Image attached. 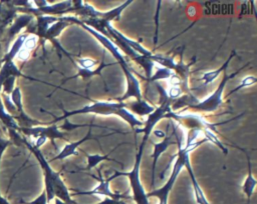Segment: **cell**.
<instances>
[{
  "label": "cell",
  "instance_id": "6da1fadb",
  "mask_svg": "<svg viewBox=\"0 0 257 204\" xmlns=\"http://www.w3.org/2000/svg\"><path fill=\"white\" fill-rule=\"evenodd\" d=\"M61 18L69 23H76L79 24L82 28H84L87 32H89L92 36H94L110 53L111 55L116 59L117 63L120 65L124 76H125V80H126V90L124 92V94L118 98V102H124L125 100L130 99L131 97H135L138 101L143 99V94H142V89H141V84L139 79L134 75V71L132 70L130 64H127V62L125 61L123 55L121 54V52L119 51V48L116 46V44L114 42H112L110 40V38H108L105 35H102L100 33H98L97 31H95L94 29L86 26L85 24H83L79 18H77L76 16H61Z\"/></svg>",
  "mask_w": 257,
  "mask_h": 204
},
{
  "label": "cell",
  "instance_id": "7a4b0ae2",
  "mask_svg": "<svg viewBox=\"0 0 257 204\" xmlns=\"http://www.w3.org/2000/svg\"><path fill=\"white\" fill-rule=\"evenodd\" d=\"M93 113L102 116H118L124 120L132 129L136 127H142L145 125L136 115H134L127 108L124 102H113V101H92L89 104L84 105L83 107L71 111H64V114L60 117H57L52 123L64 120L65 118L77 114H88Z\"/></svg>",
  "mask_w": 257,
  "mask_h": 204
},
{
  "label": "cell",
  "instance_id": "3957f363",
  "mask_svg": "<svg viewBox=\"0 0 257 204\" xmlns=\"http://www.w3.org/2000/svg\"><path fill=\"white\" fill-rule=\"evenodd\" d=\"M22 141L28 146V148L36 156L37 160L39 161V163L44 171V180H45V190L44 191L46 193L47 202L51 201L56 196V198L65 202L66 204H73V201L71 199V194L69 193V191H68L65 183L61 179L59 173L55 172L50 167L48 161L44 158V156L39 151V149L35 148L34 146H31L30 143H28L25 140H22Z\"/></svg>",
  "mask_w": 257,
  "mask_h": 204
},
{
  "label": "cell",
  "instance_id": "277c9868",
  "mask_svg": "<svg viewBox=\"0 0 257 204\" xmlns=\"http://www.w3.org/2000/svg\"><path fill=\"white\" fill-rule=\"evenodd\" d=\"M144 136L142 139V142L140 144L139 147V151L136 155V161L134 164L133 169L130 172H119V171H114V173L109 176L108 178H106L108 181L118 177V176H125L128 178L130 180V184H131V188H132V192H133V197L134 200L136 201L137 204H150L149 203V197L147 196L146 190L141 182V178H140V167H141V162H142V156L145 150V147L147 145L149 136H150V132L144 131Z\"/></svg>",
  "mask_w": 257,
  "mask_h": 204
},
{
  "label": "cell",
  "instance_id": "5b68a950",
  "mask_svg": "<svg viewBox=\"0 0 257 204\" xmlns=\"http://www.w3.org/2000/svg\"><path fill=\"white\" fill-rule=\"evenodd\" d=\"M244 67L238 69L237 71H235L232 74H228L226 71L223 72V77L221 82L219 83L218 87L215 89V91H213L208 97H206L204 100L199 101L198 103L194 104V105H190V108L196 110V111H200V112H206V113H212L217 111L223 104L224 100H223V93H224V89L226 88V84L228 83L229 80H231L232 78H234Z\"/></svg>",
  "mask_w": 257,
  "mask_h": 204
},
{
  "label": "cell",
  "instance_id": "8992f818",
  "mask_svg": "<svg viewBox=\"0 0 257 204\" xmlns=\"http://www.w3.org/2000/svg\"><path fill=\"white\" fill-rule=\"evenodd\" d=\"M21 131H23L26 135H32L34 137H39L43 136L46 137L47 139H50L51 142L53 143L54 139H64L65 133L61 132L57 125L53 124L48 127H30V128H20Z\"/></svg>",
  "mask_w": 257,
  "mask_h": 204
},
{
  "label": "cell",
  "instance_id": "52a82bcc",
  "mask_svg": "<svg viewBox=\"0 0 257 204\" xmlns=\"http://www.w3.org/2000/svg\"><path fill=\"white\" fill-rule=\"evenodd\" d=\"M173 144H176V141L173 139V134L167 135L162 141L153 144L154 150H153V153L151 155V157L153 159V164H152V180H151V185L152 186L155 185V171H156L158 160H159L160 156Z\"/></svg>",
  "mask_w": 257,
  "mask_h": 204
},
{
  "label": "cell",
  "instance_id": "ba28073f",
  "mask_svg": "<svg viewBox=\"0 0 257 204\" xmlns=\"http://www.w3.org/2000/svg\"><path fill=\"white\" fill-rule=\"evenodd\" d=\"M78 195L80 194H84V195H101L104 197H108V198H112V199H118L120 200V198H123V196L121 194L112 192L109 188V181L107 179H103V177L100 174V170H98V184L90 191H86V192H79L76 193Z\"/></svg>",
  "mask_w": 257,
  "mask_h": 204
},
{
  "label": "cell",
  "instance_id": "9c48e42d",
  "mask_svg": "<svg viewBox=\"0 0 257 204\" xmlns=\"http://www.w3.org/2000/svg\"><path fill=\"white\" fill-rule=\"evenodd\" d=\"M185 167L187 168L188 170V173H189V176H190V179H191V183H192V186H193V190H194V195H195V199L197 201L198 204H209L200 184L198 183L197 181V178L194 174V171H193V168H192V165H191V162H190V158H188L185 162Z\"/></svg>",
  "mask_w": 257,
  "mask_h": 204
},
{
  "label": "cell",
  "instance_id": "30bf717a",
  "mask_svg": "<svg viewBox=\"0 0 257 204\" xmlns=\"http://www.w3.org/2000/svg\"><path fill=\"white\" fill-rule=\"evenodd\" d=\"M88 139H91V128L89 129V131L87 132V134H86L83 138H81V139H79V140H77V141L70 142V143L66 144V145L62 148V150L58 153V155H56L52 160H62V159H65V158H67V157H69V156L77 155L76 149H77L84 141H86V140H88Z\"/></svg>",
  "mask_w": 257,
  "mask_h": 204
},
{
  "label": "cell",
  "instance_id": "8fae6325",
  "mask_svg": "<svg viewBox=\"0 0 257 204\" xmlns=\"http://www.w3.org/2000/svg\"><path fill=\"white\" fill-rule=\"evenodd\" d=\"M246 154V157H247V163H248V173H247V176L243 182V185H242V190L244 192V194L246 195L247 199H250L253 192H254V189L256 187V184H257V181H256V178L253 176V173H252V167H251V163H250V158H249V155L247 152H245Z\"/></svg>",
  "mask_w": 257,
  "mask_h": 204
},
{
  "label": "cell",
  "instance_id": "7c38bea8",
  "mask_svg": "<svg viewBox=\"0 0 257 204\" xmlns=\"http://www.w3.org/2000/svg\"><path fill=\"white\" fill-rule=\"evenodd\" d=\"M235 55H236V51H235V50H233V51L231 52V54L229 55L228 59L226 60V62H224V63H223V65H222L221 67H219L218 69H215V70H213V71L205 72V73L202 75V77H201V81H202V83H203V84H205V85H208V84L212 83L216 78H218V76H219L222 72L226 71V69H227V68H228V66H229L230 61L232 60V58H233Z\"/></svg>",
  "mask_w": 257,
  "mask_h": 204
},
{
  "label": "cell",
  "instance_id": "4fadbf2b",
  "mask_svg": "<svg viewBox=\"0 0 257 204\" xmlns=\"http://www.w3.org/2000/svg\"><path fill=\"white\" fill-rule=\"evenodd\" d=\"M132 3H133V1H125V2H122L121 4H119L118 6H116L115 8H112L108 11H104V12L99 11L98 18L103 19L107 23H110L112 20H118L121 12Z\"/></svg>",
  "mask_w": 257,
  "mask_h": 204
},
{
  "label": "cell",
  "instance_id": "5bb4252c",
  "mask_svg": "<svg viewBox=\"0 0 257 204\" xmlns=\"http://www.w3.org/2000/svg\"><path fill=\"white\" fill-rule=\"evenodd\" d=\"M59 17L57 16H50V15H38L37 16V30H36V34L40 37L43 38L45 35V32L47 31V29L56 21H58Z\"/></svg>",
  "mask_w": 257,
  "mask_h": 204
},
{
  "label": "cell",
  "instance_id": "9a60e30c",
  "mask_svg": "<svg viewBox=\"0 0 257 204\" xmlns=\"http://www.w3.org/2000/svg\"><path fill=\"white\" fill-rule=\"evenodd\" d=\"M128 110L135 115L138 114L139 116H148L150 115L154 110V106L150 105L146 100L142 99V100H137L136 102L132 103L128 106Z\"/></svg>",
  "mask_w": 257,
  "mask_h": 204
},
{
  "label": "cell",
  "instance_id": "2e32d148",
  "mask_svg": "<svg viewBox=\"0 0 257 204\" xmlns=\"http://www.w3.org/2000/svg\"><path fill=\"white\" fill-rule=\"evenodd\" d=\"M70 23L63 20L61 17H59L58 21L54 22L48 29L47 31L45 32V35H44V39H47V40H51V41H54L55 38L57 36L60 35V33L62 32L63 29H65Z\"/></svg>",
  "mask_w": 257,
  "mask_h": 204
},
{
  "label": "cell",
  "instance_id": "e0dca14e",
  "mask_svg": "<svg viewBox=\"0 0 257 204\" xmlns=\"http://www.w3.org/2000/svg\"><path fill=\"white\" fill-rule=\"evenodd\" d=\"M19 75H21V73L19 72L17 67L14 65V63L12 61H6L4 67L0 72V88L5 79H7L10 76H19Z\"/></svg>",
  "mask_w": 257,
  "mask_h": 204
},
{
  "label": "cell",
  "instance_id": "ac0fdd59",
  "mask_svg": "<svg viewBox=\"0 0 257 204\" xmlns=\"http://www.w3.org/2000/svg\"><path fill=\"white\" fill-rule=\"evenodd\" d=\"M202 132H203V135L205 136V139H206L207 141H209V142L215 144L219 149L222 150V152H223L225 155L228 153V149H227L226 146L222 143V141L219 139V137L217 136V134H216L214 131H212V130H210V129H208V128H202Z\"/></svg>",
  "mask_w": 257,
  "mask_h": 204
},
{
  "label": "cell",
  "instance_id": "d6986e66",
  "mask_svg": "<svg viewBox=\"0 0 257 204\" xmlns=\"http://www.w3.org/2000/svg\"><path fill=\"white\" fill-rule=\"evenodd\" d=\"M32 16L31 15H23L20 16L13 24V26L10 29L9 35L10 37H13L15 34H17L23 27H25L27 24H29V22L32 20Z\"/></svg>",
  "mask_w": 257,
  "mask_h": 204
},
{
  "label": "cell",
  "instance_id": "ffe728a7",
  "mask_svg": "<svg viewBox=\"0 0 257 204\" xmlns=\"http://www.w3.org/2000/svg\"><path fill=\"white\" fill-rule=\"evenodd\" d=\"M26 38H27V35H21L20 37H18V39H17V40L15 41V43L13 44L11 50L9 51V53L4 57L5 62H6V61H11V60L14 58V56L20 51V49H21L22 45L24 44Z\"/></svg>",
  "mask_w": 257,
  "mask_h": 204
},
{
  "label": "cell",
  "instance_id": "44dd1931",
  "mask_svg": "<svg viewBox=\"0 0 257 204\" xmlns=\"http://www.w3.org/2000/svg\"><path fill=\"white\" fill-rule=\"evenodd\" d=\"M174 71L165 67L159 68L154 74H152V76L150 77V79L148 81L150 82H154V81H158V80H168L172 75H173Z\"/></svg>",
  "mask_w": 257,
  "mask_h": 204
},
{
  "label": "cell",
  "instance_id": "7402d4cb",
  "mask_svg": "<svg viewBox=\"0 0 257 204\" xmlns=\"http://www.w3.org/2000/svg\"><path fill=\"white\" fill-rule=\"evenodd\" d=\"M87 157V165L85 166V170H91L93 167H95L98 163H100L103 160H110L108 158V155H100V154H92L86 155Z\"/></svg>",
  "mask_w": 257,
  "mask_h": 204
},
{
  "label": "cell",
  "instance_id": "603a6c76",
  "mask_svg": "<svg viewBox=\"0 0 257 204\" xmlns=\"http://www.w3.org/2000/svg\"><path fill=\"white\" fill-rule=\"evenodd\" d=\"M256 81H257L256 76L249 75V76L244 77V78L241 80V82L239 83V85H237V87H236V88H234L233 90H231V91H230V93L228 94V96H230L231 94H233V93H235V92H237V91L241 90L242 88H245V87H248V86H252V85H254V84L256 83Z\"/></svg>",
  "mask_w": 257,
  "mask_h": 204
},
{
  "label": "cell",
  "instance_id": "cb8c5ba5",
  "mask_svg": "<svg viewBox=\"0 0 257 204\" xmlns=\"http://www.w3.org/2000/svg\"><path fill=\"white\" fill-rule=\"evenodd\" d=\"M184 94V89L182 88V85H170L169 89L167 91L168 98L172 100L179 99Z\"/></svg>",
  "mask_w": 257,
  "mask_h": 204
},
{
  "label": "cell",
  "instance_id": "d4e9b609",
  "mask_svg": "<svg viewBox=\"0 0 257 204\" xmlns=\"http://www.w3.org/2000/svg\"><path fill=\"white\" fill-rule=\"evenodd\" d=\"M0 119L4 122V124H5L8 128L13 129V130H14V129H18V126H17L15 120H13V118H12L10 115H8L7 113L4 112L3 105L1 104V102H0Z\"/></svg>",
  "mask_w": 257,
  "mask_h": 204
},
{
  "label": "cell",
  "instance_id": "484cf974",
  "mask_svg": "<svg viewBox=\"0 0 257 204\" xmlns=\"http://www.w3.org/2000/svg\"><path fill=\"white\" fill-rule=\"evenodd\" d=\"M77 65L80 69L92 70L96 65H98V62L92 58H78Z\"/></svg>",
  "mask_w": 257,
  "mask_h": 204
},
{
  "label": "cell",
  "instance_id": "4316f807",
  "mask_svg": "<svg viewBox=\"0 0 257 204\" xmlns=\"http://www.w3.org/2000/svg\"><path fill=\"white\" fill-rule=\"evenodd\" d=\"M107 65L101 63V65H99L96 69H92V70H83V69H80L78 68V73L76 76H81L83 79H86L88 77H91L93 75H99L100 74V71Z\"/></svg>",
  "mask_w": 257,
  "mask_h": 204
},
{
  "label": "cell",
  "instance_id": "83f0119b",
  "mask_svg": "<svg viewBox=\"0 0 257 204\" xmlns=\"http://www.w3.org/2000/svg\"><path fill=\"white\" fill-rule=\"evenodd\" d=\"M12 95H11V99L13 101V103L15 104V107L16 109L21 112L23 111V108H22V104H21V93H20V89L19 87H16L12 92Z\"/></svg>",
  "mask_w": 257,
  "mask_h": 204
},
{
  "label": "cell",
  "instance_id": "f1b7e54d",
  "mask_svg": "<svg viewBox=\"0 0 257 204\" xmlns=\"http://www.w3.org/2000/svg\"><path fill=\"white\" fill-rule=\"evenodd\" d=\"M15 82V76H10L8 77L7 79L4 80L3 82V89H4V92L6 93H11L13 91V84Z\"/></svg>",
  "mask_w": 257,
  "mask_h": 204
},
{
  "label": "cell",
  "instance_id": "f546056e",
  "mask_svg": "<svg viewBox=\"0 0 257 204\" xmlns=\"http://www.w3.org/2000/svg\"><path fill=\"white\" fill-rule=\"evenodd\" d=\"M47 198H46V193L45 191H43L35 200L31 201V202H27L26 204H47Z\"/></svg>",
  "mask_w": 257,
  "mask_h": 204
},
{
  "label": "cell",
  "instance_id": "4dcf8cb0",
  "mask_svg": "<svg viewBox=\"0 0 257 204\" xmlns=\"http://www.w3.org/2000/svg\"><path fill=\"white\" fill-rule=\"evenodd\" d=\"M98 204H125L122 200H118V199H112V198H108L105 197V199H103L101 202H99Z\"/></svg>",
  "mask_w": 257,
  "mask_h": 204
},
{
  "label": "cell",
  "instance_id": "1f68e13d",
  "mask_svg": "<svg viewBox=\"0 0 257 204\" xmlns=\"http://www.w3.org/2000/svg\"><path fill=\"white\" fill-rule=\"evenodd\" d=\"M10 143H11L10 141L5 140V139H3V138L0 137V161H1V157H2L3 151L5 150V148H6Z\"/></svg>",
  "mask_w": 257,
  "mask_h": 204
},
{
  "label": "cell",
  "instance_id": "d6a6232c",
  "mask_svg": "<svg viewBox=\"0 0 257 204\" xmlns=\"http://www.w3.org/2000/svg\"><path fill=\"white\" fill-rule=\"evenodd\" d=\"M187 13L190 17H195L197 15V8L195 6H189Z\"/></svg>",
  "mask_w": 257,
  "mask_h": 204
},
{
  "label": "cell",
  "instance_id": "836d02e7",
  "mask_svg": "<svg viewBox=\"0 0 257 204\" xmlns=\"http://www.w3.org/2000/svg\"><path fill=\"white\" fill-rule=\"evenodd\" d=\"M154 135H155L157 138H161V139H164V138L167 136V134H166L164 131L160 130V129L154 130Z\"/></svg>",
  "mask_w": 257,
  "mask_h": 204
},
{
  "label": "cell",
  "instance_id": "e575fe53",
  "mask_svg": "<svg viewBox=\"0 0 257 204\" xmlns=\"http://www.w3.org/2000/svg\"><path fill=\"white\" fill-rule=\"evenodd\" d=\"M55 204H66V203L63 202V201H61V200L58 199V198H55Z\"/></svg>",
  "mask_w": 257,
  "mask_h": 204
}]
</instances>
